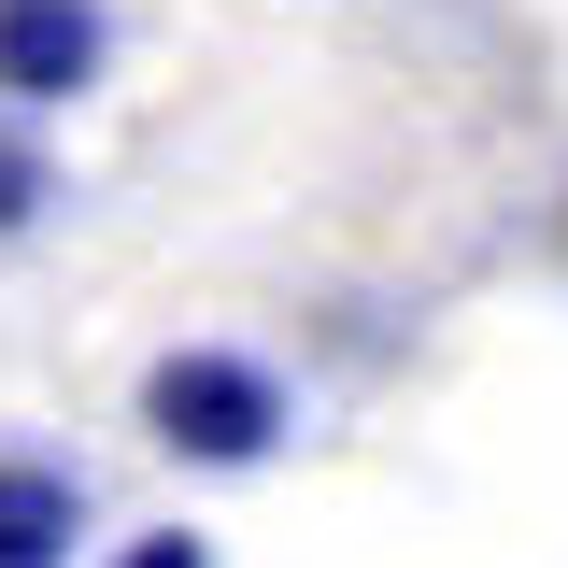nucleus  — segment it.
Wrapping results in <instances>:
<instances>
[{
	"instance_id": "2",
	"label": "nucleus",
	"mask_w": 568,
	"mask_h": 568,
	"mask_svg": "<svg viewBox=\"0 0 568 568\" xmlns=\"http://www.w3.org/2000/svg\"><path fill=\"white\" fill-rule=\"evenodd\" d=\"M114 71V0H0V100L14 114H71Z\"/></svg>"
},
{
	"instance_id": "3",
	"label": "nucleus",
	"mask_w": 568,
	"mask_h": 568,
	"mask_svg": "<svg viewBox=\"0 0 568 568\" xmlns=\"http://www.w3.org/2000/svg\"><path fill=\"white\" fill-rule=\"evenodd\" d=\"M85 526H100L85 469L43 440H0V568H85Z\"/></svg>"
},
{
	"instance_id": "1",
	"label": "nucleus",
	"mask_w": 568,
	"mask_h": 568,
	"mask_svg": "<svg viewBox=\"0 0 568 568\" xmlns=\"http://www.w3.org/2000/svg\"><path fill=\"white\" fill-rule=\"evenodd\" d=\"M142 440L171 469H271L298 440V384L256 342H171L142 369Z\"/></svg>"
},
{
	"instance_id": "6",
	"label": "nucleus",
	"mask_w": 568,
	"mask_h": 568,
	"mask_svg": "<svg viewBox=\"0 0 568 568\" xmlns=\"http://www.w3.org/2000/svg\"><path fill=\"white\" fill-rule=\"evenodd\" d=\"M555 256H568V200H555Z\"/></svg>"
},
{
	"instance_id": "4",
	"label": "nucleus",
	"mask_w": 568,
	"mask_h": 568,
	"mask_svg": "<svg viewBox=\"0 0 568 568\" xmlns=\"http://www.w3.org/2000/svg\"><path fill=\"white\" fill-rule=\"evenodd\" d=\"M43 213H58V142H43V114L0 100V242H29Z\"/></svg>"
},
{
	"instance_id": "5",
	"label": "nucleus",
	"mask_w": 568,
	"mask_h": 568,
	"mask_svg": "<svg viewBox=\"0 0 568 568\" xmlns=\"http://www.w3.org/2000/svg\"><path fill=\"white\" fill-rule=\"evenodd\" d=\"M100 568H213V540L200 526H142V540H114Z\"/></svg>"
}]
</instances>
